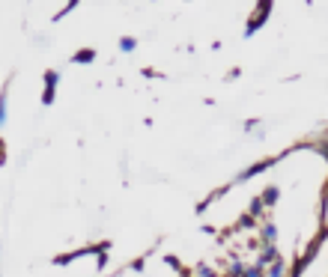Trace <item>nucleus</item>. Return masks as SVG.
<instances>
[{
  "instance_id": "nucleus-1",
  "label": "nucleus",
  "mask_w": 328,
  "mask_h": 277,
  "mask_svg": "<svg viewBox=\"0 0 328 277\" xmlns=\"http://www.w3.org/2000/svg\"><path fill=\"white\" fill-rule=\"evenodd\" d=\"M268 15H271V0H260V3H257V9H254V15L248 18L245 36H254V33H257L262 24H265V18H268Z\"/></svg>"
},
{
  "instance_id": "nucleus-2",
  "label": "nucleus",
  "mask_w": 328,
  "mask_h": 277,
  "mask_svg": "<svg viewBox=\"0 0 328 277\" xmlns=\"http://www.w3.org/2000/svg\"><path fill=\"white\" fill-rule=\"evenodd\" d=\"M57 84H60V72H57V69H48V72H45V87H42V104H45V107L54 104Z\"/></svg>"
},
{
  "instance_id": "nucleus-3",
  "label": "nucleus",
  "mask_w": 328,
  "mask_h": 277,
  "mask_svg": "<svg viewBox=\"0 0 328 277\" xmlns=\"http://www.w3.org/2000/svg\"><path fill=\"white\" fill-rule=\"evenodd\" d=\"M72 63L75 66H90V63H96V51L93 48H81V51L72 54Z\"/></svg>"
},
{
  "instance_id": "nucleus-4",
  "label": "nucleus",
  "mask_w": 328,
  "mask_h": 277,
  "mask_svg": "<svg viewBox=\"0 0 328 277\" xmlns=\"http://www.w3.org/2000/svg\"><path fill=\"white\" fill-rule=\"evenodd\" d=\"M6 110H9V84H6V87L0 90V128L6 125V117H9Z\"/></svg>"
},
{
  "instance_id": "nucleus-5",
  "label": "nucleus",
  "mask_w": 328,
  "mask_h": 277,
  "mask_svg": "<svg viewBox=\"0 0 328 277\" xmlns=\"http://www.w3.org/2000/svg\"><path fill=\"white\" fill-rule=\"evenodd\" d=\"M262 242H265V245H275V242H278V227H275V224H265V227H262Z\"/></svg>"
},
{
  "instance_id": "nucleus-6",
  "label": "nucleus",
  "mask_w": 328,
  "mask_h": 277,
  "mask_svg": "<svg viewBox=\"0 0 328 277\" xmlns=\"http://www.w3.org/2000/svg\"><path fill=\"white\" fill-rule=\"evenodd\" d=\"M134 48H137V39L134 36H120V51L123 54H131Z\"/></svg>"
},
{
  "instance_id": "nucleus-7",
  "label": "nucleus",
  "mask_w": 328,
  "mask_h": 277,
  "mask_svg": "<svg viewBox=\"0 0 328 277\" xmlns=\"http://www.w3.org/2000/svg\"><path fill=\"white\" fill-rule=\"evenodd\" d=\"M278 197H281V191H278V188H265V194H262V206H271Z\"/></svg>"
},
{
  "instance_id": "nucleus-8",
  "label": "nucleus",
  "mask_w": 328,
  "mask_h": 277,
  "mask_svg": "<svg viewBox=\"0 0 328 277\" xmlns=\"http://www.w3.org/2000/svg\"><path fill=\"white\" fill-rule=\"evenodd\" d=\"M75 6H78V0H69V3H66L63 9H60V12H57V15H54V21H63L66 15H69V12H72V9H75Z\"/></svg>"
},
{
  "instance_id": "nucleus-9",
  "label": "nucleus",
  "mask_w": 328,
  "mask_h": 277,
  "mask_svg": "<svg viewBox=\"0 0 328 277\" xmlns=\"http://www.w3.org/2000/svg\"><path fill=\"white\" fill-rule=\"evenodd\" d=\"M271 277H284V259H275L271 262V271H268Z\"/></svg>"
},
{
  "instance_id": "nucleus-10",
  "label": "nucleus",
  "mask_w": 328,
  "mask_h": 277,
  "mask_svg": "<svg viewBox=\"0 0 328 277\" xmlns=\"http://www.w3.org/2000/svg\"><path fill=\"white\" fill-rule=\"evenodd\" d=\"M242 277H262V268H260V265H251V268L242 271Z\"/></svg>"
},
{
  "instance_id": "nucleus-11",
  "label": "nucleus",
  "mask_w": 328,
  "mask_h": 277,
  "mask_svg": "<svg viewBox=\"0 0 328 277\" xmlns=\"http://www.w3.org/2000/svg\"><path fill=\"white\" fill-rule=\"evenodd\" d=\"M197 274L200 277H215V271H212L209 265H197Z\"/></svg>"
},
{
  "instance_id": "nucleus-12",
  "label": "nucleus",
  "mask_w": 328,
  "mask_h": 277,
  "mask_svg": "<svg viewBox=\"0 0 328 277\" xmlns=\"http://www.w3.org/2000/svg\"><path fill=\"white\" fill-rule=\"evenodd\" d=\"M0 161H3V140H0Z\"/></svg>"
}]
</instances>
